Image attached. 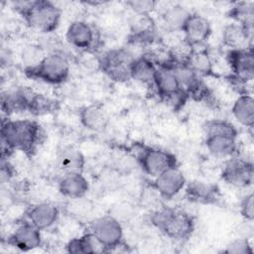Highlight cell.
Segmentation results:
<instances>
[{
  "label": "cell",
  "instance_id": "10",
  "mask_svg": "<svg viewBox=\"0 0 254 254\" xmlns=\"http://www.w3.org/2000/svg\"><path fill=\"white\" fill-rule=\"evenodd\" d=\"M186 186V178L178 167L171 168L157 176L153 182V189L166 199L176 196Z\"/></svg>",
  "mask_w": 254,
  "mask_h": 254
},
{
  "label": "cell",
  "instance_id": "7",
  "mask_svg": "<svg viewBox=\"0 0 254 254\" xmlns=\"http://www.w3.org/2000/svg\"><path fill=\"white\" fill-rule=\"evenodd\" d=\"M91 232L105 247L106 252L111 251L122 242L123 228L121 222L113 215H104L93 219L89 224Z\"/></svg>",
  "mask_w": 254,
  "mask_h": 254
},
{
  "label": "cell",
  "instance_id": "15",
  "mask_svg": "<svg viewBox=\"0 0 254 254\" xmlns=\"http://www.w3.org/2000/svg\"><path fill=\"white\" fill-rule=\"evenodd\" d=\"M59 216V208L50 202L35 204L27 211L28 221L40 230H45L53 226L58 221Z\"/></svg>",
  "mask_w": 254,
  "mask_h": 254
},
{
  "label": "cell",
  "instance_id": "30",
  "mask_svg": "<svg viewBox=\"0 0 254 254\" xmlns=\"http://www.w3.org/2000/svg\"><path fill=\"white\" fill-rule=\"evenodd\" d=\"M205 136L206 135H229L233 137H237L238 132L233 124L226 120L222 119H213L209 120L204 125Z\"/></svg>",
  "mask_w": 254,
  "mask_h": 254
},
{
  "label": "cell",
  "instance_id": "34",
  "mask_svg": "<svg viewBox=\"0 0 254 254\" xmlns=\"http://www.w3.org/2000/svg\"><path fill=\"white\" fill-rule=\"evenodd\" d=\"M14 175L13 166L6 159H1V181L4 183L5 181L10 180Z\"/></svg>",
  "mask_w": 254,
  "mask_h": 254
},
{
  "label": "cell",
  "instance_id": "8",
  "mask_svg": "<svg viewBox=\"0 0 254 254\" xmlns=\"http://www.w3.org/2000/svg\"><path fill=\"white\" fill-rule=\"evenodd\" d=\"M254 169L251 161L243 158H231L221 172V179L237 188H246L253 183Z\"/></svg>",
  "mask_w": 254,
  "mask_h": 254
},
{
  "label": "cell",
  "instance_id": "5",
  "mask_svg": "<svg viewBox=\"0 0 254 254\" xmlns=\"http://www.w3.org/2000/svg\"><path fill=\"white\" fill-rule=\"evenodd\" d=\"M134 57L125 49H113L98 58V67L115 81L131 79L130 69Z\"/></svg>",
  "mask_w": 254,
  "mask_h": 254
},
{
  "label": "cell",
  "instance_id": "12",
  "mask_svg": "<svg viewBox=\"0 0 254 254\" xmlns=\"http://www.w3.org/2000/svg\"><path fill=\"white\" fill-rule=\"evenodd\" d=\"M182 32L184 39L190 45L205 44L211 35V26L202 15L190 13L182 28Z\"/></svg>",
  "mask_w": 254,
  "mask_h": 254
},
{
  "label": "cell",
  "instance_id": "21",
  "mask_svg": "<svg viewBox=\"0 0 254 254\" xmlns=\"http://www.w3.org/2000/svg\"><path fill=\"white\" fill-rule=\"evenodd\" d=\"M79 120L85 128L91 131H101L107 126L109 117L101 105L89 104L80 109Z\"/></svg>",
  "mask_w": 254,
  "mask_h": 254
},
{
  "label": "cell",
  "instance_id": "13",
  "mask_svg": "<svg viewBox=\"0 0 254 254\" xmlns=\"http://www.w3.org/2000/svg\"><path fill=\"white\" fill-rule=\"evenodd\" d=\"M65 39L72 47L88 52L95 43V32L84 21H73L67 28Z\"/></svg>",
  "mask_w": 254,
  "mask_h": 254
},
{
  "label": "cell",
  "instance_id": "14",
  "mask_svg": "<svg viewBox=\"0 0 254 254\" xmlns=\"http://www.w3.org/2000/svg\"><path fill=\"white\" fill-rule=\"evenodd\" d=\"M34 91L28 87H18L2 92L1 109L7 115L14 112L29 110Z\"/></svg>",
  "mask_w": 254,
  "mask_h": 254
},
{
  "label": "cell",
  "instance_id": "33",
  "mask_svg": "<svg viewBox=\"0 0 254 254\" xmlns=\"http://www.w3.org/2000/svg\"><path fill=\"white\" fill-rule=\"evenodd\" d=\"M240 213L247 220L252 221L254 218V196L253 193L247 194L240 203Z\"/></svg>",
  "mask_w": 254,
  "mask_h": 254
},
{
  "label": "cell",
  "instance_id": "4",
  "mask_svg": "<svg viewBox=\"0 0 254 254\" xmlns=\"http://www.w3.org/2000/svg\"><path fill=\"white\" fill-rule=\"evenodd\" d=\"M28 77L38 79L50 84H61L69 75V64L67 59L59 53H51L35 66L26 67Z\"/></svg>",
  "mask_w": 254,
  "mask_h": 254
},
{
  "label": "cell",
  "instance_id": "17",
  "mask_svg": "<svg viewBox=\"0 0 254 254\" xmlns=\"http://www.w3.org/2000/svg\"><path fill=\"white\" fill-rule=\"evenodd\" d=\"M153 85L162 100L183 90L180 86L175 70L169 65L157 66Z\"/></svg>",
  "mask_w": 254,
  "mask_h": 254
},
{
  "label": "cell",
  "instance_id": "27",
  "mask_svg": "<svg viewBox=\"0 0 254 254\" xmlns=\"http://www.w3.org/2000/svg\"><path fill=\"white\" fill-rule=\"evenodd\" d=\"M228 17L234 19L238 24H241L247 28L253 29V20H254L253 3L252 2L236 3V5L229 10Z\"/></svg>",
  "mask_w": 254,
  "mask_h": 254
},
{
  "label": "cell",
  "instance_id": "11",
  "mask_svg": "<svg viewBox=\"0 0 254 254\" xmlns=\"http://www.w3.org/2000/svg\"><path fill=\"white\" fill-rule=\"evenodd\" d=\"M41 242V230L28 220L22 222L7 239L9 245L25 252L38 248Z\"/></svg>",
  "mask_w": 254,
  "mask_h": 254
},
{
  "label": "cell",
  "instance_id": "2",
  "mask_svg": "<svg viewBox=\"0 0 254 254\" xmlns=\"http://www.w3.org/2000/svg\"><path fill=\"white\" fill-rule=\"evenodd\" d=\"M15 7L26 23L38 32L52 33L60 24L62 12L51 1H21L16 2Z\"/></svg>",
  "mask_w": 254,
  "mask_h": 254
},
{
  "label": "cell",
  "instance_id": "26",
  "mask_svg": "<svg viewBox=\"0 0 254 254\" xmlns=\"http://www.w3.org/2000/svg\"><path fill=\"white\" fill-rule=\"evenodd\" d=\"M58 162L60 168L64 173H71V172H80L84 166V158L82 154L72 148L67 147L63 149L58 157Z\"/></svg>",
  "mask_w": 254,
  "mask_h": 254
},
{
  "label": "cell",
  "instance_id": "3",
  "mask_svg": "<svg viewBox=\"0 0 254 254\" xmlns=\"http://www.w3.org/2000/svg\"><path fill=\"white\" fill-rule=\"evenodd\" d=\"M151 221L162 233L175 240H186L194 230L193 217L181 208L161 207L152 213Z\"/></svg>",
  "mask_w": 254,
  "mask_h": 254
},
{
  "label": "cell",
  "instance_id": "22",
  "mask_svg": "<svg viewBox=\"0 0 254 254\" xmlns=\"http://www.w3.org/2000/svg\"><path fill=\"white\" fill-rule=\"evenodd\" d=\"M205 146L215 157H232L237 152V137L229 135H206Z\"/></svg>",
  "mask_w": 254,
  "mask_h": 254
},
{
  "label": "cell",
  "instance_id": "29",
  "mask_svg": "<svg viewBox=\"0 0 254 254\" xmlns=\"http://www.w3.org/2000/svg\"><path fill=\"white\" fill-rule=\"evenodd\" d=\"M59 108V102L44 94L35 92L29 106V112L34 115H43L54 112Z\"/></svg>",
  "mask_w": 254,
  "mask_h": 254
},
{
  "label": "cell",
  "instance_id": "32",
  "mask_svg": "<svg viewBox=\"0 0 254 254\" xmlns=\"http://www.w3.org/2000/svg\"><path fill=\"white\" fill-rule=\"evenodd\" d=\"M156 2L152 0H133L127 2V5L137 14L149 16V14L155 9Z\"/></svg>",
  "mask_w": 254,
  "mask_h": 254
},
{
  "label": "cell",
  "instance_id": "9",
  "mask_svg": "<svg viewBox=\"0 0 254 254\" xmlns=\"http://www.w3.org/2000/svg\"><path fill=\"white\" fill-rule=\"evenodd\" d=\"M227 63L232 71V77L247 83L254 77V56L252 47L240 50H229L226 55Z\"/></svg>",
  "mask_w": 254,
  "mask_h": 254
},
{
  "label": "cell",
  "instance_id": "6",
  "mask_svg": "<svg viewBox=\"0 0 254 254\" xmlns=\"http://www.w3.org/2000/svg\"><path fill=\"white\" fill-rule=\"evenodd\" d=\"M137 160L143 171L154 178L171 168L177 167V158L174 154L149 146H140Z\"/></svg>",
  "mask_w": 254,
  "mask_h": 254
},
{
  "label": "cell",
  "instance_id": "1",
  "mask_svg": "<svg viewBox=\"0 0 254 254\" xmlns=\"http://www.w3.org/2000/svg\"><path fill=\"white\" fill-rule=\"evenodd\" d=\"M1 159L11 156L15 150L32 156L44 140L42 127L33 120L4 119L1 124Z\"/></svg>",
  "mask_w": 254,
  "mask_h": 254
},
{
  "label": "cell",
  "instance_id": "18",
  "mask_svg": "<svg viewBox=\"0 0 254 254\" xmlns=\"http://www.w3.org/2000/svg\"><path fill=\"white\" fill-rule=\"evenodd\" d=\"M252 28H247L238 23L227 25L222 32L223 44L229 50H240L252 47Z\"/></svg>",
  "mask_w": 254,
  "mask_h": 254
},
{
  "label": "cell",
  "instance_id": "20",
  "mask_svg": "<svg viewBox=\"0 0 254 254\" xmlns=\"http://www.w3.org/2000/svg\"><path fill=\"white\" fill-rule=\"evenodd\" d=\"M186 196L189 200L203 204L214 203L219 198V189L216 185L201 181L190 182L186 187Z\"/></svg>",
  "mask_w": 254,
  "mask_h": 254
},
{
  "label": "cell",
  "instance_id": "16",
  "mask_svg": "<svg viewBox=\"0 0 254 254\" xmlns=\"http://www.w3.org/2000/svg\"><path fill=\"white\" fill-rule=\"evenodd\" d=\"M89 190V184L80 172L64 173L59 182L60 192L68 198H82Z\"/></svg>",
  "mask_w": 254,
  "mask_h": 254
},
{
  "label": "cell",
  "instance_id": "23",
  "mask_svg": "<svg viewBox=\"0 0 254 254\" xmlns=\"http://www.w3.org/2000/svg\"><path fill=\"white\" fill-rule=\"evenodd\" d=\"M156 71L155 63L147 55H143L134 59L131 64L130 77L141 83L153 85Z\"/></svg>",
  "mask_w": 254,
  "mask_h": 254
},
{
  "label": "cell",
  "instance_id": "24",
  "mask_svg": "<svg viewBox=\"0 0 254 254\" xmlns=\"http://www.w3.org/2000/svg\"><path fill=\"white\" fill-rule=\"evenodd\" d=\"M65 247L68 253L73 254H90L106 252V249L103 246V244L89 231L80 237L70 239Z\"/></svg>",
  "mask_w": 254,
  "mask_h": 254
},
{
  "label": "cell",
  "instance_id": "28",
  "mask_svg": "<svg viewBox=\"0 0 254 254\" xmlns=\"http://www.w3.org/2000/svg\"><path fill=\"white\" fill-rule=\"evenodd\" d=\"M190 14L183 6L175 5L167 9L164 14V21L172 32H182V28Z\"/></svg>",
  "mask_w": 254,
  "mask_h": 254
},
{
  "label": "cell",
  "instance_id": "31",
  "mask_svg": "<svg viewBox=\"0 0 254 254\" xmlns=\"http://www.w3.org/2000/svg\"><path fill=\"white\" fill-rule=\"evenodd\" d=\"M223 252L230 254H250L253 252V249L246 237H240L231 241Z\"/></svg>",
  "mask_w": 254,
  "mask_h": 254
},
{
  "label": "cell",
  "instance_id": "25",
  "mask_svg": "<svg viewBox=\"0 0 254 254\" xmlns=\"http://www.w3.org/2000/svg\"><path fill=\"white\" fill-rule=\"evenodd\" d=\"M232 114L241 125L252 128L254 124L253 97L248 93L241 94L233 103Z\"/></svg>",
  "mask_w": 254,
  "mask_h": 254
},
{
  "label": "cell",
  "instance_id": "19",
  "mask_svg": "<svg viewBox=\"0 0 254 254\" xmlns=\"http://www.w3.org/2000/svg\"><path fill=\"white\" fill-rule=\"evenodd\" d=\"M191 50L186 65H188L197 75L209 76L213 74L212 61L205 44L190 45Z\"/></svg>",
  "mask_w": 254,
  "mask_h": 254
}]
</instances>
